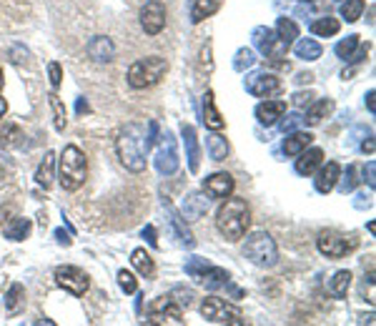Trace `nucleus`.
<instances>
[{
	"label": "nucleus",
	"instance_id": "30",
	"mask_svg": "<svg viewBox=\"0 0 376 326\" xmlns=\"http://www.w3.org/2000/svg\"><path fill=\"white\" fill-rule=\"evenodd\" d=\"M276 35H279L281 43L291 46V43L299 38V25L294 23L291 18H279V23H276Z\"/></svg>",
	"mask_w": 376,
	"mask_h": 326
},
{
	"label": "nucleus",
	"instance_id": "14",
	"mask_svg": "<svg viewBox=\"0 0 376 326\" xmlns=\"http://www.w3.org/2000/svg\"><path fill=\"white\" fill-rule=\"evenodd\" d=\"M86 53L91 61H96V63H111L115 56V48H113V43H111V38H106V35H96V38L88 40Z\"/></svg>",
	"mask_w": 376,
	"mask_h": 326
},
{
	"label": "nucleus",
	"instance_id": "37",
	"mask_svg": "<svg viewBox=\"0 0 376 326\" xmlns=\"http://www.w3.org/2000/svg\"><path fill=\"white\" fill-rule=\"evenodd\" d=\"M165 206H168V203H165ZM168 211H171V221H173V226H176L178 236H181V244H183V246H194L196 239H194V236H191V231H188L186 226H183V223H181V216H178V213L173 211L171 206H168Z\"/></svg>",
	"mask_w": 376,
	"mask_h": 326
},
{
	"label": "nucleus",
	"instance_id": "46",
	"mask_svg": "<svg viewBox=\"0 0 376 326\" xmlns=\"http://www.w3.org/2000/svg\"><path fill=\"white\" fill-rule=\"evenodd\" d=\"M294 104H296L299 108H303V106H311V104H313V93H311V91L296 93V96H294Z\"/></svg>",
	"mask_w": 376,
	"mask_h": 326
},
{
	"label": "nucleus",
	"instance_id": "35",
	"mask_svg": "<svg viewBox=\"0 0 376 326\" xmlns=\"http://www.w3.org/2000/svg\"><path fill=\"white\" fill-rule=\"evenodd\" d=\"M48 101H51V108H53V118H56V131H65V106L61 104V98L56 96V93H51L48 96Z\"/></svg>",
	"mask_w": 376,
	"mask_h": 326
},
{
	"label": "nucleus",
	"instance_id": "5",
	"mask_svg": "<svg viewBox=\"0 0 376 326\" xmlns=\"http://www.w3.org/2000/svg\"><path fill=\"white\" fill-rule=\"evenodd\" d=\"M168 70V63L165 58L161 56H151V58H141L136 63L128 68V86L136 88V91H143V88L156 86L161 78Z\"/></svg>",
	"mask_w": 376,
	"mask_h": 326
},
{
	"label": "nucleus",
	"instance_id": "23",
	"mask_svg": "<svg viewBox=\"0 0 376 326\" xmlns=\"http://www.w3.org/2000/svg\"><path fill=\"white\" fill-rule=\"evenodd\" d=\"M53 178H56V153H53V151H48L46 158L40 161L38 171H35V181L48 189V186L53 183Z\"/></svg>",
	"mask_w": 376,
	"mask_h": 326
},
{
	"label": "nucleus",
	"instance_id": "21",
	"mask_svg": "<svg viewBox=\"0 0 376 326\" xmlns=\"http://www.w3.org/2000/svg\"><path fill=\"white\" fill-rule=\"evenodd\" d=\"M203 123L211 128V131H221V128L226 126V120L218 113L216 101H213V91H206V96H203Z\"/></svg>",
	"mask_w": 376,
	"mask_h": 326
},
{
	"label": "nucleus",
	"instance_id": "48",
	"mask_svg": "<svg viewBox=\"0 0 376 326\" xmlns=\"http://www.w3.org/2000/svg\"><path fill=\"white\" fill-rule=\"evenodd\" d=\"M143 236L149 239L151 246H158V239H156V229H153V226H146V229H143Z\"/></svg>",
	"mask_w": 376,
	"mask_h": 326
},
{
	"label": "nucleus",
	"instance_id": "44",
	"mask_svg": "<svg viewBox=\"0 0 376 326\" xmlns=\"http://www.w3.org/2000/svg\"><path fill=\"white\" fill-rule=\"evenodd\" d=\"M18 138H23V136H20V131H18L15 126H11L8 131H0V146H15Z\"/></svg>",
	"mask_w": 376,
	"mask_h": 326
},
{
	"label": "nucleus",
	"instance_id": "31",
	"mask_svg": "<svg viewBox=\"0 0 376 326\" xmlns=\"http://www.w3.org/2000/svg\"><path fill=\"white\" fill-rule=\"evenodd\" d=\"M294 51H296V58H301V61H316V58H321V46L313 38H301Z\"/></svg>",
	"mask_w": 376,
	"mask_h": 326
},
{
	"label": "nucleus",
	"instance_id": "1",
	"mask_svg": "<svg viewBox=\"0 0 376 326\" xmlns=\"http://www.w3.org/2000/svg\"><path fill=\"white\" fill-rule=\"evenodd\" d=\"M216 226L223 234L226 241H239L246 236L251 226V208L246 203V199H236V196H228L223 201V206L216 213Z\"/></svg>",
	"mask_w": 376,
	"mask_h": 326
},
{
	"label": "nucleus",
	"instance_id": "49",
	"mask_svg": "<svg viewBox=\"0 0 376 326\" xmlns=\"http://www.w3.org/2000/svg\"><path fill=\"white\" fill-rule=\"evenodd\" d=\"M374 173H376V166H374V161H369V166H366V181H369V186L374 189V183H376V178H374Z\"/></svg>",
	"mask_w": 376,
	"mask_h": 326
},
{
	"label": "nucleus",
	"instance_id": "51",
	"mask_svg": "<svg viewBox=\"0 0 376 326\" xmlns=\"http://www.w3.org/2000/svg\"><path fill=\"white\" fill-rule=\"evenodd\" d=\"M374 98H376V93H374V91L366 93V106H369L371 113H376V101H374Z\"/></svg>",
	"mask_w": 376,
	"mask_h": 326
},
{
	"label": "nucleus",
	"instance_id": "36",
	"mask_svg": "<svg viewBox=\"0 0 376 326\" xmlns=\"http://www.w3.org/2000/svg\"><path fill=\"white\" fill-rule=\"evenodd\" d=\"M256 63V53L251 51V48H241V51H236V58H234V68L239 70V73H244L246 68H251V65Z\"/></svg>",
	"mask_w": 376,
	"mask_h": 326
},
{
	"label": "nucleus",
	"instance_id": "11",
	"mask_svg": "<svg viewBox=\"0 0 376 326\" xmlns=\"http://www.w3.org/2000/svg\"><path fill=\"white\" fill-rule=\"evenodd\" d=\"M141 28L149 35H158L165 28V6L161 0H149L141 11Z\"/></svg>",
	"mask_w": 376,
	"mask_h": 326
},
{
	"label": "nucleus",
	"instance_id": "56",
	"mask_svg": "<svg viewBox=\"0 0 376 326\" xmlns=\"http://www.w3.org/2000/svg\"><path fill=\"white\" fill-rule=\"evenodd\" d=\"M299 3H313V0H299Z\"/></svg>",
	"mask_w": 376,
	"mask_h": 326
},
{
	"label": "nucleus",
	"instance_id": "2",
	"mask_svg": "<svg viewBox=\"0 0 376 326\" xmlns=\"http://www.w3.org/2000/svg\"><path fill=\"white\" fill-rule=\"evenodd\" d=\"M115 151H118V158L128 171L141 173L146 168V153H149V146H146V131L138 123H128V126L120 131L118 141H115Z\"/></svg>",
	"mask_w": 376,
	"mask_h": 326
},
{
	"label": "nucleus",
	"instance_id": "50",
	"mask_svg": "<svg viewBox=\"0 0 376 326\" xmlns=\"http://www.w3.org/2000/svg\"><path fill=\"white\" fill-rule=\"evenodd\" d=\"M366 53H369V48L364 46L359 53H351V58H349V61H351V63H359V61H364V58H366Z\"/></svg>",
	"mask_w": 376,
	"mask_h": 326
},
{
	"label": "nucleus",
	"instance_id": "40",
	"mask_svg": "<svg viewBox=\"0 0 376 326\" xmlns=\"http://www.w3.org/2000/svg\"><path fill=\"white\" fill-rule=\"evenodd\" d=\"M211 263L206 261V258H199V256H194V258H188V263H186V274L191 276V279H201V274H203L206 269H208Z\"/></svg>",
	"mask_w": 376,
	"mask_h": 326
},
{
	"label": "nucleus",
	"instance_id": "39",
	"mask_svg": "<svg viewBox=\"0 0 376 326\" xmlns=\"http://www.w3.org/2000/svg\"><path fill=\"white\" fill-rule=\"evenodd\" d=\"M356 46H359V35H349V38H344L337 46V56L341 58V61H349L351 53L356 51Z\"/></svg>",
	"mask_w": 376,
	"mask_h": 326
},
{
	"label": "nucleus",
	"instance_id": "18",
	"mask_svg": "<svg viewBox=\"0 0 376 326\" xmlns=\"http://www.w3.org/2000/svg\"><path fill=\"white\" fill-rule=\"evenodd\" d=\"M183 144H186V158H188V168L191 173L199 171L201 166V149H199V136H196V128L194 126H183Z\"/></svg>",
	"mask_w": 376,
	"mask_h": 326
},
{
	"label": "nucleus",
	"instance_id": "7",
	"mask_svg": "<svg viewBox=\"0 0 376 326\" xmlns=\"http://www.w3.org/2000/svg\"><path fill=\"white\" fill-rule=\"evenodd\" d=\"M56 281L58 287L65 289L68 294H73V296H83V294L88 291V274L83 269H78V266H70V263H65V266H58L56 269Z\"/></svg>",
	"mask_w": 376,
	"mask_h": 326
},
{
	"label": "nucleus",
	"instance_id": "4",
	"mask_svg": "<svg viewBox=\"0 0 376 326\" xmlns=\"http://www.w3.org/2000/svg\"><path fill=\"white\" fill-rule=\"evenodd\" d=\"M244 256L251 263H256L261 269H271L279 261V249H276V241L271 239V234L266 231H253L251 236H246L244 244Z\"/></svg>",
	"mask_w": 376,
	"mask_h": 326
},
{
	"label": "nucleus",
	"instance_id": "38",
	"mask_svg": "<svg viewBox=\"0 0 376 326\" xmlns=\"http://www.w3.org/2000/svg\"><path fill=\"white\" fill-rule=\"evenodd\" d=\"M23 287H20V284H13L11 287V291H8V296H6V309L11 311H18L20 309V303H23Z\"/></svg>",
	"mask_w": 376,
	"mask_h": 326
},
{
	"label": "nucleus",
	"instance_id": "34",
	"mask_svg": "<svg viewBox=\"0 0 376 326\" xmlns=\"http://www.w3.org/2000/svg\"><path fill=\"white\" fill-rule=\"evenodd\" d=\"M364 13V0H344L341 6V18L346 23H356Z\"/></svg>",
	"mask_w": 376,
	"mask_h": 326
},
{
	"label": "nucleus",
	"instance_id": "43",
	"mask_svg": "<svg viewBox=\"0 0 376 326\" xmlns=\"http://www.w3.org/2000/svg\"><path fill=\"white\" fill-rule=\"evenodd\" d=\"M281 118H284V115H281ZM303 123V118L299 113H291V115H286L284 120H281V131L284 133H291V131H296L299 126H301Z\"/></svg>",
	"mask_w": 376,
	"mask_h": 326
},
{
	"label": "nucleus",
	"instance_id": "6",
	"mask_svg": "<svg viewBox=\"0 0 376 326\" xmlns=\"http://www.w3.org/2000/svg\"><path fill=\"white\" fill-rule=\"evenodd\" d=\"M201 314H203L206 321H211V324H244V319H241V311L236 309V306H231V303H226L223 299L218 296H208L203 301V306H201Z\"/></svg>",
	"mask_w": 376,
	"mask_h": 326
},
{
	"label": "nucleus",
	"instance_id": "15",
	"mask_svg": "<svg viewBox=\"0 0 376 326\" xmlns=\"http://www.w3.org/2000/svg\"><path fill=\"white\" fill-rule=\"evenodd\" d=\"M286 113V101H263V104L256 106V120L261 126H276L281 120V115Z\"/></svg>",
	"mask_w": 376,
	"mask_h": 326
},
{
	"label": "nucleus",
	"instance_id": "53",
	"mask_svg": "<svg viewBox=\"0 0 376 326\" xmlns=\"http://www.w3.org/2000/svg\"><path fill=\"white\" fill-rule=\"evenodd\" d=\"M78 113H88V104L83 98H78Z\"/></svg>",
	"mask_w": 376,
	"mask_h": 326
},
{
	"label": "nucleus",
	"instance_id": "8",
	"mask_svg": "<svg viewBox=\"0 0 376 326\" xmlns=\"http://www.w3.org/2000/svg\"><path fill=\"white\" fill-rule=\"evenodd\" d=\"M156 168L161 176H173L178 171V151H176V138L171 131H165L161 136L158 151H156Z\"/></svg>",
	"mask_w": 376,
	"mask_h": 326
},
{
	"label": "nucleus",
	"instance_id": "57",
	"mask_svg": "<svg viewBox=\"0 0 376 326\" xmlns=\"http://www.w3.org/2000/svg\"><path fill=\"white\" fill-rule=\"evenodd\" d=\"M0 88H3V73H0Z\"/></svg>",
	"mask_w": 376,
	"mask_h": 326
},
{
	"label": "nucleus",
	"instance_id": "52",
	"mask_svg": "<svg viewBox=\"0 0 376 326\" xmlns=\"http://www.w3.org/2000/svg\"><path fill=\"white\" fill-rule=\"evenodd\" d=\"M56 239H58V244H65V246H70V239H68V234L63 229H58L56 231Z\"/></svg>",
	"mask_w": 376,
	"mask_h": 326
},
{
	"label": "nucleus",
	"instance_id": "55",
	"mask_svg": "<svg viewBox=\"0 0 376 326\" xmlns=\"http://www.w3.org/2000/svg\"><path fill=\"white\" fill-rule=\"evenodd\" d=\"M361 149H364V151H369V153H374V141H371V138H369V141H366V144L361 146Z\"/></svg>",
	"mask_w": 376,
	"mask_h": 326
},
{
	"label": "nucleus",
	"instance_id": "12",
	"mask_svg": "<svg viewBox=\"0 0 376 326\" xmlns=\"http://www.w3.org/2000/svg\"><path fill=\"white\" fill-rule=\"evenodd\" d=\"M253 46H256L266 58H281L286 51H289V46L281 43L279 35H276L271 28H256L253 30Z\"/></svg>",
	"mask_w": 376,
	"mask_h": 326
},
{
	"label": "nucleus",
	"instance_id": "28",
	"mask_svg": "<svg viewBox=\"0 0 376 326\" xmlns=\"http://www.w3.org/2000/svg\"><path fill=\"white\" fill-rule=\"evenodd\" d=\"M218 8H221V0H196L194 8H191V20H194V23H201L203 18L213 15Z\"/></svg>",
	"mask_w": 376,
	"mask_h": 326
},
{
	"label": "nucleus",
	"instance_id": "24",
	"mask_svg": "<svg viewBox=\"0 0 376 326\" xmlns=\"http://www.w3.org/2000/svg\"><path fill=\"white\" fill-rule=\"evenodd\" d=\"M331 111H334V101H331V98H324V101H319V104H311L308 106V111H306V123L308 126H319L321 120L326 118V115L331 113Z\"/></svg>",
	"mask_w": 376,
	"mask_h": 326
},
{
	"label": "nucleus",
	"instance_id": "29",
	"mask_svg": "<svg viewBox=\"0 0 376 326\" xmlns=\"http://www.w3.org/2000/svg\"><path fill=\"white\" fill-rule=\"evenodd\" d=\"M206 149H208V156H211L213 161H223L228 156V141L216 131V133H211V136H208V141H206Z\"/></svg>",
	"mask_w": 376,
	"mask_h": 326
},
{
	"label": "nucleus",
	"instance_id": "13",
	"mask_svg": "<svg viewBox=\"0 0 376 326\" xmlns=\"http://www.w3.org/2000/svg\"><path fill=\"white\" fill-rule=\"evenodd\" d=\"M234 176L231 173H226V171H218V173H213V176H208L203 181V191L211 199H228V196L234 194Z\"/></svg>",
	"mask_w": 376,
	"mask_h": 326
},
{
	"label": "nucleus",
	"instance_id": "27",
	"mask_svg": "<svg viewBox=\"0 0 376 326\" xmlns=\"http://www.w3.org/2000/svg\"><path fill=\"white\" fill-rule=\"evenodd\" d=\"M339 28H341V23H339V18H319V20H313L311 23V33L319 35V38H331V35H337Z\"/></svg>",
	"mask_w": 376,
	"mask_h": 326
},
{
	"label": "nucleus",
	"instance_id": "16",
	"mask_svg": "<svg viewBox=\"0 0 376 326\" xmlns=\"http://www.w3.org/2000/svg\"><path fill=\"white\" fill-rule=\"evenodd\" d=\"M208 194H201V191H194V194H188L186 199H183V216H186V221H199L201 216H203L206 211H208Z\"/></svg>",
	"mask_w": 376,
	"mask_h": 326
},
{
	"label": "nucleus",
	"instance_id": "47",
	"mask_svg": "<svg viewBox=\"0 0 376 326\" xmlns=\"http://www.w3.org/2000/svg\"><path fill=\"white\" fill-rule=\"evenodd\" d=\"M156 141H158V123H156V120H151L149 123V138H146V146H153Z\"/></svg>",
	"mask_w": 376,
	"mask_h": 326
},
{
	"label": "nucleus",
	"instance_id": "45",
	"mask_svg": "<svg viewBox=\"0 0 376 326\" xmlns=\"http://www.w3.org/2000/svg\"><path fill=\"white\" fill-rule=\"evenodd\" d=\"M48 75H51V86L53 88H58L61 86V80H63V68H61V63H48Z\"/></svg>",
	"mask_w": 376,
	"mask_h": 326
},
{
	"label": "nucleus",
	"instance_id": "3",
	"mask_svg": "<svg viewBox=\"0 0 376 326\" xmlns=\"http://www.w3.org/2000/svg\"><path fill=\"white\" fill-rule=\"evenodd\" d=\"M88 178L86 153L78 146H65L61 153V186L63 191H78Z\"/></svg>",
	"mask_w": 376,
	"mask_h": 326
},
{
	"label": "nucleus",
	"instance_id": "25",
	"mask_svg": "<svg viewBox=\"0 0 376 326\" xmlns=\"http://www.w3.org/2000/svg\"><path fill=\"white\" fill-rule=\"evenodd\" d=\"M201 284H203L206 289H211V291H216V289H223L228 287V274L223 269H216V266H208V269L201 274Z\"/></svg>",
	"mask_w": 376,
	"mask_h": 326
},
{
	"label": "nucleus",
	"instance_id": "33",
	"mask_svg": "<svg viewBox=\"0 0 376 326\" xmlns=\"http://www.w3.org/2000/svg\"><path fill=\"white\" fill-rule=\"evenodd\" d=\"M349 287H351V274H349V271H337L334 279L329 281V291L334 294L337 299L346 296Z\"/></svg>",
	"mask_w": 376,
	"mask_h": 326
},
{
	"label": "nucleus",
	"instance_id": "41",
	"mask_svg": "<svg viewBox=\"0 0 376 326\" xmlns=\"http://www.w3.org/2000/svg\"><path fill=\"white\" fill-rule=\"evenodd\" d=\"M118 287L123 289L125 294H136L138 291V281L131 271H118Z\"/></svg>",
	"mask_w": 376,
	"mask_h": 326
},
{
	"label": "nucleus",
	"instance_id": "10",
	"mask_svg": "<svg viewBox=\"0 0 376 326\" xmlns=\"http://www.w3.org/2000/svg\"><path fill=\"white\" fill-rule=\"evenodd\" d=\"M246 91L256 98H274L281 93V80L274 73H251L246 75Z\"/></svg>",
	"mask_w": 376,
	"mask_h": 326
},
{
	"label": "nucleus",
	"instance_id": "22",
	"mask_svg": "<svg viewBox=\"0 0 376 326\" xmlns=\"http://www.w3.org/2000/svg\"><path fill=\"white\" fill-rule=\"evenodd\" d=\"M311 141H313L311 133H306V131H291L289 136H286V141H284V153L291 156V158H296V156L301 153L303 149H308V146H311Z\"/></svg>",
	"mask_w": 376,
	"mask_h": 326
},
{
	"label": "nucleus",
	"instance_id": "42",
	"mask_svg": "<svg viewBox=\"0 0 376 326\" xmlns=\"http://www.w3.org/2000/svg\"><path fill=\"white\" fill-rule=\"evenodd\" d=\"M339 181H341V191H344V194H349V191L356 189V183H359V178H356V166H349L346 168V176H339Z\"/></svg>",
	"mask_w": 376,
	"mask_h": 326
},
{
	"label": "nucleus",
	"instance_id": "20",
	"mask_svg": "<svg viewBox=\"0 0 376 326\" xmlns=\"http://www.w3.org/2000/svg\"><path fill=\"white\" fill-rule=\"evenodd\" d=\"M321 161H324V151L321 149H308V151L303 149L296 158V173L311 176V173H316V168L321 166Z\"/></svg>",
	"mask_w": 376,
	"mask_h": 326
},
{
	"label": "nucleus",
	"instance_id": "32",
	"mask_svg": "<svg viewBox=\"0 0 376 326\" xmlns=\"http://www.w3.org/2000/svg\"><path fill=\"white\" fill-rule=\"evenodd\" d=\"M30 229H33L30 218H13L11 226H6V239H11V241H23L25 236L30 234Z\"/></svg>",
	"mask_w": 376,
	"mask_h": 326
},
{
	"label": "nucleus",
	"instance_id": "54",
	"mask_svg": "<svg viewBox=\"0 0 376 326\" xmlns=\"http://www.w3.org/2000/svg\"><path fill=\"white\" fill-rule=\"evenodd\" d=\"M6 111H8V104H6V98L0 96V118H3V115H6Z\"/></svg>",
	"mask_w": 376,
	"mask_h": 326
},
{
	"label": "nucleus",
	"instance_id": "9",
	"mask_svg": "<svg viewBox=\"0 0 376 326\" xmlns=\"http://www.w3.org/2000/svg\"><path fill=\"white\" fill-rule=\"evenodd\" d=\"M319 251L324 253L326 258H341L356 246V241H346V236H341L339 231H321L319 234Z\"/></svg>",
	"mask_w": 376,
	"mask_h": 326
},
{
	"label": "nucleus",
	"instance_id": "26",
	"mask_svg": "<svg viewBox=\"0 0 376 326\" xmlns=\"http://www.w3.org/2000/svg\"><path fill=\"white\" fill-rule=\"evenodd\" d=\"M131 263L136 266V271L141 276H146V279H151L156 271V263L153 258H151V253H146V249H136V251L131 253Z\"/></svg>",
	"mask_w": 376,
	"mask_h": 326
},
{
	"label": "nucleus",
	"instance_id": "17",
	"mask_svg": "<svg viewBox=\"0 0 376 326\" xmlns=\"http://www.w3.org/2000/svg\"><path fill=\"white\" fill-rule=\"evenodd\" d=\"M151 314L158 316L161 321H173V324H183V311H181V303H176L171 296L161 299L151 306Z\"/></svg>",
	"mask_w": 376,
	"mask_h": 326
},
{
	"label": "nucleus",
	"instance_id": "19",
	"mask_svg": "<svg viewBox=\"0 0 376 326\" xmlns=\"http://www.w3.org/2000/svg\"><path fill=\"white\" fill-rule=\"evenodd\" d=\"M339 176H341V166H339L337 161H329V163L321 166L319 173H316V191H319V194H329L339 183Z\"/></svg>",
	"mask_w": 376,
	"mask_h": 326
}]
</instances>
